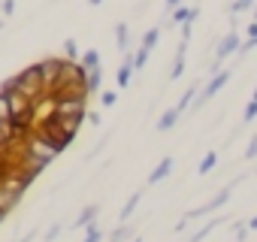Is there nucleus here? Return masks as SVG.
<instances>
[{"mask_svg":"<svg viewBox=\"0 0 257 242\" xmlns=\"http://www.w3.org/2000/svg\"><path fill=\"white\" fill-rule=\"evenodd\" d=\"M0 91H7V94H25L28 100H40V97H46L49 91H46V82H43V67L40 64H31L28 70H22V73H16V76H10L4 85H0Z\"/></svg>","mask_w":257,"mask_h":242,"instance_id":"nucleus-1","label":"nucleus"},{"mask_svg":"<svg viewBox=\"0 0 257 242\" xmlns=\"http://www.w3.org/2000/svg\"><path fill=\"white\" fill-rule=\"evenodd\" d=\"M28 191V182L16 173V176H7V179H0V212L4 215H10L16 206H19V200H22V194Z\"/></svg>","mask_w":257,"mask_h":242,"instance_id":"nucleus-2","label":"nucleus"},{"mask_svg":"<svg viewBox=\"0 0 257 242\" xmlns=\"http://www.w3.org/2000/svg\"><path fill=\"white\" fill-rule=\"evenodd\" d=\"M239 49H242V40H239V34H236V31H230V34L218 43V49H215V64H212V70L218 73L221 61H227L230 55H239Z\"/></svg>","mask_w":257,"mask_h":242,"instance_id":"nucleus-3","label":"nucleus"},{"mask_svg":"<svg viewBox=\"0 0 257 242\" xmlns=\"http://www.w3.org/2000/svg\"><path fill=\"white\" fill-rule=\"evenodd\" d=\"M230 194H233V185H227L224 191H218V194H215V197H212V200H209L206 206H197V209H191V212H188L185 218L191 221V218H203V215H209V212H215V209H221V206H224V203L230 200Z\"/></svg>","mask_w":257,"mask_h":242,"instance_id":"nucleus-4","label":"nucleus"},{"mask_svg":"<svg viewBox=\"0 0 257 242\" xmlns=\"http://www.w3.org/2000/svg\"><path fill=\"white\" fill-rule=\"evenodd\" d=\"M227 82H230V70H221V73H215V76L209 79V85L203 88V94H200V100H197V106H203V103H209V100H212V97H215V94H218V91H221L224 85H227Z\"/></svg>","mask_w":257,"mask_h":242,"instance_id":"nucleus-5","label":"nucleus"},{"mask_svg":"<svg viewBox=\"0 0 257 242\" xmlns=\"http://www.w3.org/2000/svg\"><path fill=\"white\" fill-rule=\"evenodd\" d=\"M134 73H137V67H134V52H124V64L118 67V76H115L118 88H127V85H131Z\"/></svg>","mask_w":257,"mask_h":242,"instance_id":"nucleus-6","label":"nucleus"},{"mask_svg":"<svg viewBox=\"0 0 257 242\" xmlns=\"http://www.w3.org/2000/svg\"><path fill=\"white\" fill-rule=\"evenodd\" d=\"M179 118H182V112H179V106H173V109H167V112H164V115L158 118V131H161V134H167V131H173Z\"/></svg>","mask_w":257,"mask_h":242,"instance_id":"nucleus-7","label":"nucleus"},{"mask_svg":"<svg viewBox=\"0 0 257 242\" xmlns=\"http://www.w3.org/2000/svg\"><path fill=\"white\" fill-rule=\"evenodd\" d=\"M170 173H173V158H164V161H161V164H158V167L149 173V185H158V182H164Z\"/></svg>","mask_w":257,"mask_h":242,"instance_id":"nucleus-8","label":"nucleus"},{"mask_svg":"<svg viewBox=\"0 0 257 242\" xmlns=\"http://www.w3.org/2000/svg\"><path fill=\"white\" fill-rule=\"evenodd\" d=\"M197 16H200V10H191V7H179V10H173V25H188V22H197Z\"/></svg>","mask_w":257,"mask_h":242,"instance_id":"nucleus-9","label":"nucleus"},{"mask_svg":"<svg viewBox=\"0 0 257 242\" xmlns=\"http://www.w3.org/2000/svg\"><path fill=\"white\" fill-rule=\"evenodd\" d=\"M97 212H100V206H85L82 212H79V218H76V224L73 227H91V224H97Z\"/></svg>","mask_w":257,"mask_h":242,"instance_id":"nucleus-10","label":"nucleus"},{"mask_svg":"<svg viewBox=\"0 0 257 242\" xmlns=\"http://www.w3.org/2000/svg\"><path fill=\"white\" fill-rule=\"evenodd\" d=\"M79 64H82L88 73H91V70H100V52H97V49H88V52H82Z\"/></svg>","mask_w":257,"mask_h":242,"instance_id":"nucleus-11","label":"nucleus"},{"mask_svg":"<svg viewBox=\"0 0 257 242\" xmlns=\"http://www.w3.org/2000/svg\"><path fill=\"white\" fill-rule=\"evenodd\" d=\"M115 43H118V49H121V52H131V31H127V25H124V22L115 28Z\"/></svg>","mask_w":257,"mask_h":242,"instance_id":"nucleus-12","label":"nucleus"},{"mask_svg":"<svg viewBox=\"0 0 257 242\" xmlns=\"http://www.w3.org/2000/svg\"><path fill=\"white\" fill-rule=\"evenodd\" d=\"M140 200H143V191H137V194H131V197H127V203H124V209H121V224H124L127 218L134 215V209L140 206Z\"/></svg>","mask_w":257,"mask_h":242,"instance_id":"nucleus-13","label":"nucleus"},{"mask_svg":"<svg viewBox=\"0 0 257 242\" xmlns=\"http://www.w3.org/2000/svg\"><path fill=\"white\" fill-rule=\"evenodd\" d=\"M4 121H13V103H10V94L0 91V125Z\"/></svg>","mask_w":257,"mask_h":242,"instance_id":"nucleus-14","label":"nucleus"},{"mask_svg":"<svg viewBox=\"0 0 257 242\" xmlns=\"http://www.w3.org/2000/svg\"><path fill=\"white\" fill-rule=\"evenodd\" d=\"M215 164H218V152H209V155L200 161L197 173H200V176H206V173H212V170H215Z\"/></svg>","mask_w":257,"mask_h":242,"instance_id":"nucleus-15","label":"nucleus"},{"mask_svg":"<svg viewBox=\"0 0 257 242\" xmlns=\"http://www.w3.org/2000/svg\"><path fill=\"white\" fill-rule=\"evenodd\" d=\"M218 224H221V221H218V218H212V221H209V224H203V227H200V230H197V233L188 239V242H203V239H206V236H209V233L218 227Z\"/></svg>","mask_w":257,"mask_h":242,"instance_id":"nucleus-16","label":"nucleus"},{"mask_svg":"<svg viewBox=\"0 0 257 242\" xmlns=\"http://www.w3.org/2000/svg\"><path fill=\"white\" fill-rule=\"evenodd\" d=\"M158 40H161V28H149V31H146V37H143V49H149V52H152V49L158 46Z\"/></svg>","mask_w":257,"mask_h":242,"instance_id":"nucleus-17","label":"nucleus"},{"mask_svg":"<svg viewBox=\"0 0 257 242\" xmlns=\"http://www.w3.org/2000/svg\"><path fill=\"white\" fill-rule=\"evenodd\" d=\"M100 82H103V70H91L88 73V82H85L88 85V94H97L100 91Z\"/></svg>","mask_w":257,"mask_h":242,"instance_id":"nucleus-18","label":"nucleus"},{"mask_svg":"<svg viewBox=\"0 0 257 242\" xmlns=\"http://www.w3.org/2000/svg\"><path fill=\"white\" fill-rule=\"evenodd\" d=\"M131 233H134L131 224H118V230L109 236V242H124V239H131Z\"/></svg>","mask_w":257,"mask_h":242,"instance_id":"nucleus-19","label":"nucleus"},{"mask_svg":"<svg viewBox=\"0 0 257 242\" xmlns=\"http://www.w3.org/2000/svg\"><path fill=\"white\" fill-rule=\"evenodd\" d=\"M149 55H152V52L140 46V49L134 52V67H137V70H143V67H146V61H149Z\"/></svg>","mask_w":257,"mask_h":242,"instance_id":"nucleus-20","label":"nucleus"},{"mask_svg":"<svg viewBox=\"0 0 257 242\" xmlns=\"http://www.w3.org/2000/svg\"><path fill=\"white\" fill-rule=\"evenodd\" d=\"M194 94H197V85H191V88H188V91L182 94V100L176 103V106H179V112H185V109L191 106V100H194Z\"/></svg>","mask_w":257,"mask_h":242,"instance_id":"nucleus-21","label":"nucleus"},{"mask_svg":"<svg viewBox=\"0 0 257 242\" xmlns=\"http://www.w3.org/2000/svg\"><path fill=\"white\" fill-rule=\"evenodd\" d=\"M254 118H257V100L251 97V100H248V106H245V112H242V121L248 125V121H254Z\"/></svg>","mask_w":257,"mask_h":242,"instance_id":"nucleus-22","label":"nucleus"},{"mask_svg":"<svg viewBox=\"0 0 257 242\" xmlns=\"http://www.w3.org/2000/svg\"><path fill=\"white\" fill-rule=\"evenodd\" d=\"M64 58L79 61V46H76V40H67V43H64Z\"/></svg>","mask_w":257,"mask_h":242,"instance_id":"nucleus-23","label":"nucleus"},{"mask_svg":"<svg viewBox=\"0 0 257 242\" xmlns=\"http://www.w3.org/2000/svg\"><path fill=\"white\" fill-rule=\"evenodd\" d=\"M100 239H103V233H100V227H97V224H91V227H88V233H85V239H82V242H100Z\"/></svg>","mask_w":257,"mask_h":242,"instance_id":"nucleus-24","label":"nucleus"},{"mask_svg":"<svg viewBox=\"0 0 257 242\" xmlns=\"http://www.w3.org/2000/svg\"><path fill=\"white\" fill-rule=\"evenodd\" d=\"M257 4V0H236V4H233V16H239L242 10H248V7H254Z\"/></svg>","mask_w":257,"mask_h":242,"instance_id":"nucleus-25","label":"nucleus"},{"mask_svg":"<svg viewBox=\"0 0 257 242\" xmlns=\"http://www.w3.org/2000/svg\"><path fill=\"white\" fill-rule=\"evenodd\" d=\"M100 100H103V106H115L118 94H115V91H103V97H100Z\"/></svg>","mask_w":257,"mask_h":242,"instance_id":"nucleus-26","label":"nucleus"},{"mask_svg":"<svg viewBox=\"0 0 257 242\" xmlns=\"http://www.w3.org/2000/svg\"><path fill=\"white\" fill-rule=\"evenodd\" d=\"M245 158L251 161V158H257V137H251V143H248V152H245Z\"/></svg>","mask_w":257,"mask_h":242,"instance_id":"nucleus-27","label":"nucleus"},{"mask_svg":"<svg viewBox=\"0 0 257 242\" xmlns=\"http://www.w3.org/2000/svg\"><path fill=\"white\" fill-rule=\"evenodd\" d=\"M0 10H4V16H13V10H16V0H4V7H0Z\"/></svg>","mask_w":257,"mask_h":242,"instance_id":"nucleus-28","label":"nucleus"},{"mask_svg":"<svg viewBox=\"0 0 257 242\" xmlns=\"http://www.w3.org/2000/svg\"><path fill=\"white\" fill-rule=\"evenodd\" d=\"M58 233H61V224H55V227H52V230H49V236H46V239H55V236H58Z\"/></svg>","mask_w":257,"mask_h":242,"instance_id":"nucleus-29","label":"nucleus"},{"mask_svg":"<svg viewBox=\"0 0 257 242\" xmlns=\"http://www.w3.org/2000/svg\"><path fill=\"white\" fill-rule=\"evenodd\" d=\"M164 4H167L170 10H179V7H182V0H164Z\"/></svg>","mask_w":257,"mask_h":242,"instance_id":"nucleus-30","label":"nucleus"},{"mask_svg":"<svg viewBox=\"0 0 257 242\" xmlns=\"http://www.w3.org/2000/svg\"><path fill=\"white\" fill-rule=\"evenodd\" d=\"M248 230H257V215H254V218L248 221Z\"/></svg>","mask_w":257,"mask_h":242,"instance_id":"nucleus-31","label":"nucleus"},{"mask_svg":"<svg viewBox=\"0 0 257 242\" xmlns=\"http://www.w3.org/2000/svg\"><path fill=\"white\" fill-rule=\"evenodd\" d=\"M88 4H91V7H100V4H103V0H88Z\"/></svg>","mask_w":257,"mask_h":242,"instance_id":"nucleus-32","label":"nucleus"},{"mask_svg":"<svg viewBox=\"0 0 257 242\" xmlns=\"http://www.w3.org/2000/svg\"><path fill=\"white\" fill-rule=\"evenodd\" d=\"M251 97H254V100H257V88H254V94H251Z\"/></svg>","mask_w":257,"mask_h":242,"instance_id":"nucleus-33","label":"nucleus"},{"mask_svg":"<svg viewBox=\"0 0 257 242\" xmlns=\"http://www.w3.org/2000/svg\"><path fill=\"white\" fill-rule=\"evenodd\" d=\"M4 218H7V215H4V212H0V221H4Z\"/></svg>","mask_w":257,"mask_h":242,"instance_id":"nucleus-34","label":"nucleus"},{"mask_svg":"<svg viewBox=\"0 0 257 242\" xmlns=\"http://www.w3.org/2000/svg\"><path fill=\"white\" fill-rule=\"evenodd\" d=\"M134 242H143V239H140V236H137V239H134Z\"/></svg>","mask_w":257,"mask_h":242,"instance_id":"nucleus-35","label":"nucleus"}]
</instances>
